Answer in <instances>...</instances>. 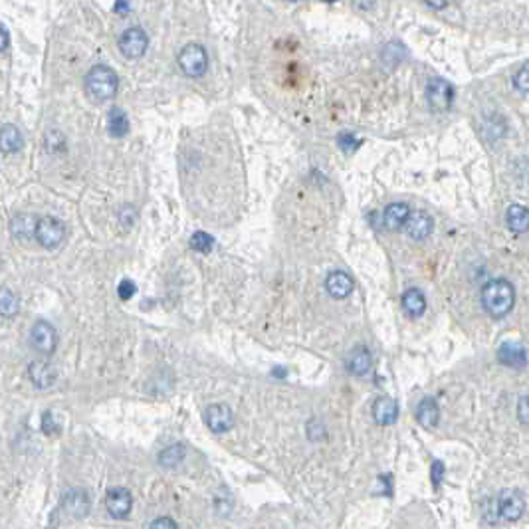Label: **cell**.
<instances>
[{"label": "cell", "instance_id": "cell-7", "mask_svg": "<svg viewBox=\"0 0 529 529\" xmlns=\"http://www.w3.org/2000/svg\"><path fill=\"white\" fill-rule=\"evenodd\" d=\"M117 46H119L121 54L127 60H137L147 52L149 38L145 34V30L135 26V28H127L121 34Z\"/></svg>", "mask_w": 529, "mask_h": 529}, {"label": "cell", "instance_id": "cell-13", "mask_svg": "<svg viewBox=\"0 0 529 529\" xmlns=\"http://www.w3.org/2000/svg\"><path fill=\"white\" fill-rule=\"evenodd\" d=\"M498 359L501 365L511 369H525L528 367V351L520 341H503L498 349Z\"/></svg>", "mask_w": 529, "mask_h": 529}, {"label": "cell", "instance_id": "cell-3", "mask_svg": "<svg viewBox=\"0 0 529 529\" xmlns=\"http://www.w3.org/2000/svg\"><path fill=\"white\" fill-rule=\"evenodd\" d=\"M119 90V78L109 65H93L85 75V92L95 102H107Z\"/></svg>", "mask_w": 529, "mask_h": 529}, {"label": "cell", "instance_id": "cell-31", "mask_svg": "<svg viewBox=\"0 0 529 529\" xmlns=\"http://www.w3.org/2000/svg\"><path fill=\"white\" fill-rule=\"evenodd\" d=\"M405 46H400L397 42H392L389 46H385V62H389V64L397 65L400 62V58H402V50Z\"/></svg>", "mask_w": 529, "mask_h": 529}, {"label": "cell", "instance_id": "cell-40", "mask_svg": "<svg viewBox=\"0 0 529 529\" xmlns=\"http://www.w3.org/2000/svg\"><path fill=\"white\" fill-rule=\"evenodd\" d=\"M113 10H115L117 14H125V12L129 10V0H117V2H115V6H113Z\"/></svg>", "mask_w": 529, "mask_h": 529}, {"label": "cell", "instance_id": "cell-42", "mask_svg": "<svg viewBox=\"0 0 529 529\" xmlns=\"http://www.w3.org/2000/svg\"><path fill=\"white\" fill-rule=\"evenodd\" d=\"M353 4L357 6V9L361 10H369L375 4V0H353Z\"/></svg>", "mask_w": 529, "mask_h": 529}, {"label": "cell", "instance_id": "cell-39", "mask_svg": "<svg viewBox=\"0 0 529 529\" xmlns=\"http://www.w3.org/2000/svg\"><path fill=\"white\" fill-rule=\"evenodd\" d=\"M10 44V36H9V32H6V28L0 24V52H4L6 48H9Z\"/></svg>", "mask_w": 529, "mask_h": 529}, {"label": "cell", "instance_id": "cell-5", "mask_svg": "<svg viewBox=\"0 0 529 529\" xmlns=\"http://www.w3.org/2000/svg\"><path fill=\"white\" fill-rule=\"evenodd\" d=\"M34 238H36V242L42 248H46V250H56L58 246H60L65 238L64 223L54 218V216L38 218Z\"/></svg>", "mask_w": 529, "mask_h": 529}, {"label": "cell", "instance_id": "cell-26", "mask_svg": "<svg viewBox=\"0 0 529 529\" xmlns=\"http://www.w3.org/2000/svg\"><path fill=\"white\" fill-rule=\"evenodd\" d=\"M18 314V297L10 288H0V317H14Z\"/></svg>", "mask_w": 529, "mask_h": 529}, {"label": "cell", "instance_id": "cell-34", "mask_svg": "<svg viewBox=\"0 0 529 529\" xmlns=\"http://www.w3.org/2000/svg\"><path fill=\"white\" fill-rule=\"evenodd\" d=\"M46 147L50 151H62L65 147V141L62 139V135L58 131H50L46 135Z\"/></svg>", "mask_w": 529, "mask_h": 529}, {"label": "cell", "instance_id": "cell-32", "mask_svg": "<svg viewBox=\"0 0 529 529\" xmlns=\"http://www.w3.org/2000/svg\"><path fill=\"white\" fill-rule=\"evenodd\" d=\"M483 131H486V135H492V139H496V137H501V135H503L506 125H503V121H501V117L498 115V117H492V119L486 123Z\"/></svg>", "mask_w": 529, "mask_h": 529}, {"label": "cell", "instance_id": "cell-19", "mask_svg": "<svg viewBox=\"0 0 529 529\" xmlns=\"http://www.w3.org/2000/svg\"><path fill=\"white\" fill-rule=\"evenodd\" d=\"M402 309H405V314H407L410 319H418V317L427 311V297H424V294L417 288L407 289V292L402 294Z\"/></svg>", "mask_w": 529, "mask_h": 529}, {"label": "cell", "instance_id": "cell-28", "mask_svg": "<svg viewBox=\"0 0 529 529\" xmlns=\"http://www.w3.org/2000/svg\"><path fill=\"white\" fill-rule=\"evenodd\" d=\"M337 143H339V147L343 149L345 153H353V151H357L359 145H361V139L359 137H355L353 133H341L339 137H337Z\"/></svg>", "mask_w": 529, "mask_h": 529}, {"label": "cell", "instance_id": "cell-27", "mask_svg": "<svg viewBox=\"0 0 529 529\" xmlns=\"http://www.w3.org/2000/svg\"><path fill=\"white\" fill-rule=\"evenodd\" d=\"M214 246V238L205 230H198L191 236V248L195 252H201V254H208L213 250Z\"/></svg>", "mask_w": 529, "mask_h": 529}, {"label": "cell", "instance_id": "cell-16", "mask_svg": "<svg viewBox=\"0 0 529 529\" xmlns=\"http://www.w3.org/2000/svg\"><path fill=\"white\" fill-rule=\"evenodd\" d=\"M353 288H355V284H353V279L349 274H345V272H331L327 279H325V289H327V294L335 299H345V297L351 296Z\"/></svg>", "mask_w": 529, "mask_h": 529}, {"label": "cell", "instance_id": "cell-35", "mask_svg": "<svg viewBox=\"0 0 529 529\" xmlns=\"http://www.w3.org/2000/svg\"><path fill=\"white\" fill-rule=\"evenodd\" d=\"M135 220H137V208H133V206H125L123 210L119 213V223L123 224V226H133L135 224Z\"/></svg>", "mask_w": 529, "mask_h": 529}, {"label": "cell", "instance_id": "cell-10", "mask_svg": "<svg viewBox=\"0 0 529 529\" xmlns=\"http://www.w3.org/2000/svg\"><path fill=\"white\" fill-rule=\"evenodd\" d=\"M206 427L213 430L214 434H224L234 427V412L228 405H210L205 412Z\"/></svg>", "mask_w": 529, "mask_h": 529}, {"label": "cell", "instance_id": "cell-2", "mask_svg": "<svg viewBox=\"0 0 529 529\" xmlns=\"http://www.w3.org/2000/svg\"><path fill=\"white\" fill-rule=\"evenodd\" d=\"M513 304H515V289L508 279H492L483 286L482 306L496 319L508 316L513 309Z\"/></svg>", "mask_w": 529, "mask_h": 529}, {"label": "cell", "instance_id": "cell-24", "mask_svg": "<svg viewBox=\"0 0 529 529\" xmlns=\"http://www.w3.org/2000/svg\"><path fill=\"white\" fill-rule=\"evenodd\" d=\"M107 129L113 137H123L129 131V119L127 113L123 112L121 107H112V112L107 115Z\"/></svg>", "mask_w": 529, "mask_h": 529}, {"label": "cell", "instance_id": "cell-6", "mask_svg": "<svg viewBox=\"0 0 529 529\" xmlns=\"http://www.w3.org/2000/svg\"><path fill=\"white\" fill-rule=\"evenodd\" d=\"M452 97H454V90L452 85L448 84L442 78H434L430 80L427 85V102L428 107L432 112H448L450 105H452Z\"/></svg>", "mask_w": 529, "mask_h": 529}, {"label": "cell", "instance_id": "cell-22", "mask_svg": "<svg viewBox=\"0 0 529 529\" xmlns=\"http://www.w3.org/2000/svg\"><path fill=\"white\" fill-rule=\"evenodd\" d=\"M36 224L38 220L34 216H30V214H18V216H14L12 218V223H10V233L14 238H18V240H26V238H32L34 233H36Z\"/></svg>", "mask_w": 529, "mask_h": 529}, {"label": "cell", "instance_id": "cell-41", "mask_svg": "<svg viewBox=\"0 0 529 529\" xmlns=\"http://www.w3.org/2000/svg\"><path fill=\"white\" fill-rule=\"evenodd\" d=\"M448 2L450 0H427V4L430 6V9H434V10H442L448 6Z\"/></svg>", "mask_w": 529, "mask_h": 529}, {"label": "cell", "instance_id": "cell-14", "mask_svg": "<svg viewBox=\"0 0 529 529\" xmlns=\"http://www.w3.org/2000/svg\"><path fill=\"white\" fill-rule=\"evenodd\" d=\"M405 226H407V234H409L412 240L422 242L427 240L428 236L432 234V230H434V220L427 213H415L410 214Z\"/></svg>", "mask_w": 529, "mask_h": 529}, {"label": "cell", "instance_id": "cell-23", "mask_svg": "<svg viewBox=\"0 0 529 529\" xmlns=\"http://www.w3.org/2000/svg\"><path fill=\"white\" fill-rule=\"evenodd\" d=\"M440 418V409H438L437 400L434 399H422L417 409V420L420 422V427L424 428H434L438 424Z\"/></svg>", "mask_w": 529, "mask_h": 529}, {"label": "cell", "instance_id": "cell-29", "mask_svg": "<svg viewBox=\"0 0 529 529\" xmlns=\"http://www.w3.org/2000/svg\"><path fill=\"white\" fill-rule=\"evenodd\" d=\"M42 430H44L46 434H58V432L62 430V424H60V420L54 417L52 410H46V412H44V417H42Z\"/></svg>", "mask_w": 529, "mask_h": 529}, {"label": "cell", "instance_id": "cell-37", "mask_svg": "<svg viewBox=\"0 0 529 529\" xmlns=\"http://www.w3.org/2000/svg\"><path fill=\"white\" fill-rule=\"evenodd\" d=\"M442 478H444V464L437 460L434 464H432V486L438 488L440 483H442Z\"/></svg>", "mask_w": 529, "mask_h": 529}, {"label": "cell", "instance_id": "cell-21", "mask_svg": "<svg viewBox=\"0 0 529 529\" xmlns=\"http://www.w3.org/2000/svg\"><path fill=\"white\" fill-rule=\"evenodd\" d=\"M24 147V137H22V133L16 125H4L2 129H0V149L4 151V153H18L20 149Z\"/></svg>", "mask_w": 529, "mask_h": 529}, {"label": "cell", "instance_id": "cell-38", "mask_svg": "<svg viewBox=\"0 0 529 529\" xmlns=\"http://www.w3.org/2000/svg\"><path fill=\"white\" fill-rule=\"evenodd\" d=\"M151 528H176V521L171 518H157L151 521Z\"/></svg>", "mask_w": 529, "mask_h": 529}, {"label": "cell", "instance_id": "cell-12", "mask_svg": "<svg viewBox=\"0 0 529 529\" xmlns=\"http://www.w3.org/2000/svg\"><path fill=\"white\" fill-rule=\"evenodd\" d=\"M105 508L113 520H127L133 508V498L125 488H112L105 498Z\"/></svg>", "mask_w": 529, "mask_h": 529}, {"label": "cell", "instance_id": "cell-33", "mask_svg": "<svg viewBox=\"0 0 529 529\" xmlns=\"http://www.w3.org/2000/svg\"><path fill=\"white\" fill-rule=\"evenodd\" d=\"M135 292H137V286H135V282L129 278H123L119 282V286H117V294H119L121 299H131V297L135 296Z\"/></svg>", "mask_w": 529, "mask_h": 529}, {"label": "cell", "instance_id": "cell-4", "mask_svg": "<svg viewBox=\"0 0 529 529\" xmlns=\"http://www.w3.org/2000/svg\"><path fill=\"white\" fill-rule=\"evenodd\" d=\"M178 68L186 78H203L208 70V56L206 50L201 44H186L178 52Z\"/></svg>", "mask_w": 529, "mask_h": 529}, {"label": "cell", "instance_id": "cell-9", "mask_svg": "<svg viewBox=\"0 0 529 529\" xmlns=\"http://www.w3.org/2000/svg\"><path fill=\"white\" fill-rule=\"evenodd\" d=\"M90 508H92V501H90V496H87L85 490L74 488V490H68L62 496V510L72 520H82V518H85L90 513Z\"/></svg>", "mask_w": 529, "mask_h": 529}, {"label": "cell", "instance_id": "cell-8", "mask_svg": "<svg viewBox=\"0 0 529 529\" xmlns=\"http://www.w3.org/2000/svg\"><path fill=\"white\" fill-rule=\"evenodd\" d=\"M30 345L42 355H52L58 347V333L54 325L48 321H36L30 329Z\"/></svg>", "mask_w": 529, "mask_h": 529}, {"label": "cell", "instance_id": "cell-1", "mask_svg": "<svg viewBox=\"0 0 529 529\" xmlns=\"http://www.w3.org/2000/svg\"><path fill=\"white\" fill-rule=\"evenodd\" d=\"M525 511V498L518 490H503L498 496H493L486 501V523H511L520 520L521 513Z\"/></svg>", "mask_w": 529, "mask_h": 529}, {"label": "cell", "instance_id": "cell-36", "mask_svg": "<svg viewBox=\"0 0 529 529\" xmlns=\"http://www.w3.org/2000/svg\"><path fill=\"white\" fill-rule=\"evenodd\" d=\"M518 418L523 424H529V397H521L518 402Z\"/></svg>", "mask_w": 529, "mask_h": 529}, {"label": "cell", "instance_id": "cell-20", "mask_svg": "<svg viewBox=\"0 0 529 529\" xmlns=\"http://www.w3.org/2000/svg\"><path fill=\"white\" fill-rule=\"evenodd\" d=\"M506 224L513 234L529 233V208L523 205H511L506 213Z\"/></svg>", "mask_w": 529, "mask_h": 529}, {"label": "cell", "instance_id": "cell-30", "mask_svg": "<svg viewBox=\"0 0 529 529\" xmlns=\"http://www.w3.org/2000/svg\"><path fill=\"white\" fill-rule=\"evenodd\" d=\"M513 85H515V90L529 93V64L521 65L518 74L513 75Z\"/></svg>", "mask_w": 529, "mask_h": 529}, {"label": "cell", "instance_id": "cell-18", "mask_svg": "<svg viewBox=\"0 0 529 529\" xmlns=\"http://www.w3.org/2000/svg\"><path fill=\"white\" fill-rule=\"evenodd\" d=\"M410 210L405 203H392L385 208L383 213V226L389 230H399L400 226H405L409 220Z\"/></svg>", "mask_w": 529, "mask_h": 529}, {"label": "cell", "instance_id": "cell-11", "mask_svg": "<svg viewBox=\"0 0 529 529\" xmlns=\"http://www.w3.org/2000/svg\"><path fill=\"white\" fill-rule=\"evenodd\" d=\"M28 377L36 389H52L58 383V369L50 361L38 359V361H32L28 365Z\"/></svg>", "mask_w": 529, "mask_h": 529}, {"label": "cell", "instance_id": "cell-25", "mask_svg": "<svg viewBox=\"0 0 529 529\" xmlns=\"http://www.w3.org/2000/svg\"><path fill=\"white\" fill-rule=\"evenodd\" d=\"M186 456V448L183 444H173L167 446L161 454H159V464L165 468H175L178 466Z\"/></svg>", "mask_w": 529, "mask_h": 529}, {"label": "cell", "instance_id": "cell-15", "mask_svg": "<svg viewBox=\"0 0 529 529\" xmlns=\"http://www.w3.org/2000/svg\"><path fill=\"white\" fill-rule=\"evenodd\" d=\"M347 371L355 375V377H365L367 373L371 371V365H373V357L371 351L365 347V345H359V347H355L351 349V353L347 355Z\"/></svg>", "mask_w": 529, "mask_h": 529}, {"label": "cell", "instance_id": "cell-17", "mask_svg": "<svg viewBox=\"0 0 529 529\" xmlns=\"http://www.w3.org/2000/svg\"><path fill=\"white\" fill-rule=\"evenodd\" d=\"M399 417V407H397V402L389 397H381V399L375 400V405H373V418H375V422L377 424H381V427H387V424H392L395 420Z\"/></svg>", "mask_w": 529, "mask_h": 529}]
</instances>
